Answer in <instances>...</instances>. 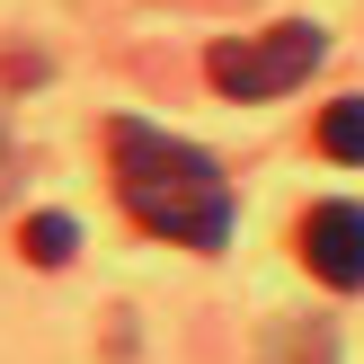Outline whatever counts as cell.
Wrapping results in <instances>:
<instances>
[{"mask_svg":"<svg viewBox=\"0 0 364 364\" xmlns=\"http://www.w3.org/2000/svg\"><path fill=\"white\" fill-rule=\"evenodd\" d=\"M18 249H27L36 267H71V249H80V223H71V213H27Z\"/></svg>","mask_w":364,"mask_h":364,"instance_id":"277c9868","label":"cell"},{"mask_svg":"<svg viewBox=\"0 0 364 364\" xmlns=\"http://www.w3.org/2000/svg\"><path fill=\"white\" fill-rule=\"evenodd\" d=\"M302 267H311L320 284H338V294H364V205H347V196H329V205L302 213L294 231Z\"/></svg>","mask_w":364,"mask_h":364,"instance_id":"3957f363","label":"cell"},{"mask_svg":"<svg viewBox=\"0 0 364 364\" xmlns=\"http://www.w3.org/2000/svg\"><path fill=\"white\" fill-rule=\"evenodd\" d=\"M320 53H329V36H320L311 18H276V27H258V36H223V45L205 53V80L223 89V98H284V89H302L320 71Z\"/></svg>","mask_w":364,"mask_h":364,"instance_id":"7a4b0ae2","label":"cell"},{"mask_svg":"<svg viewBox=\"0 0 364 364\" xmlns=\"http://www.w3.org/2000/svg\"><path fill=\"white\" fill-rule=\"evenodd\" d=\"M320 151H329V160H347V169H364V98L320 107Z\"/></svg>","mask_w":364,"mask_h":364,"instance_id":"5b68a950","label":"cell"},{"mask_svg":"<svg viewBox=\"0 0 364 364\" xmlns=\"http://www.w3.org/2000/svg\"><path fill=\"white\" fill-rule=\"evenodd\" d=\"M107 178H116V205L151 240H169V249H223L231 240V187L196 142L160 134L142 116H116L107 124Z\"/></svg>","mask_w":364,"mask_h":364,"instance_id":"6da1fadb","label":"cell"}]
</instances>
